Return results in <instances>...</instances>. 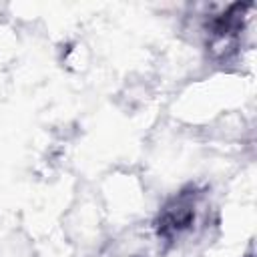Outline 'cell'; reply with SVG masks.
<instances>
[{
  "mask_svg": "<svg viewBox=\"0 0 257 257\" xmlns=\"http://www.w3.org/2000/svg\"><path fill=\"white\" fill-rule=\"evenodd\" d=\"M199 193L195 189H187L177 193L167 205L161 209L157 219V233L167 241H175L189 233L197 221V203Z\"/></svg>",
  "mask_w": 257,
  "mask_h": 257,
  "instance_id": "cell-1",
  "label": "cell"
}]
</instances>
